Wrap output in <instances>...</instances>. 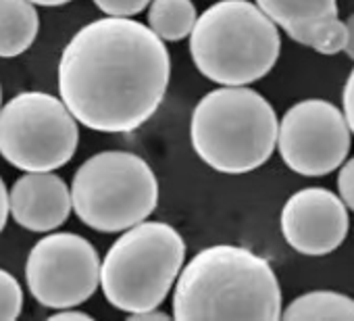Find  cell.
<instances>
[{
    "mask_svg": "<svg viewBox=\"0 0 354 321\" xmlns=\"http://www.w3.org/2000/svg\"><path fill=\"white\" fill-rule=\"evenodd\" d=\"M169 80L165 42L131 17L90 21L59 61L61 100L82 125L104 134L142 127L160 107Z\"/></svg>",
    "mask_w": 354,
    "mask_h": 321,
    "instance_id": "cell-1",
    "label": "cell"
},
{
    "mask_svg": "<svg viewBox=\"0 0 354 321\" xmlns=\"http://www.w3.org/2000/svg\"><path fill=\"white\" fill-rule=\"evenodd\" d=\"M173 319H281V288L267 259L248 248L217 244L182 267Z\"/></svg>",
    "mask_w": 354,
    "mask_h": 321,
    "instance_id": "cell-2",
    "label": "cell"
},
{
    "mask_svg": "<svg viewBox=\"0 0 354 321\" xmlns=\"http://www.w3.org/2000/svg\"><path fill=\"white\" fill-rule=\"evenodd\" d=\"M277 115L252 88L225 86L198 100L190 138L196 154L219 174L240 176L259 169L277 146Z\"/></svg>",
    "mask_w": 354,
    "mask_h": 321,
    "instance_id": "cell-3",
    "label": "cell"
},
{
    "mask_svg": "<svg viewBox=\"0 0 354 321\" xmlns=\"http://www.w3.org/2000/svg\"><path fill=\"white\" fill-rule=\"evenodd\" d=\"M281 36L277 26L250 0H219L190 32L196 69L221 86H248L277 63Z\"/></svg>",
    "mask_w": 354,
    "mask_h": 321,
    "instance_id": "cell-4",
    "label": "cell"
},
{
    "mask_svg": "<svg viewBox=\"0 0 354 321\" xmlns=\"http://www.w3.org/2000/svg\"><path fill=\"white\" fill-rule=\"evenodd\" d=\"M186 261V242L162 221H140L113 242L100 263L106 300L125 313L158 309Z\"/></svg>",
    "mask_w": 354,
    "mask_h": 321,
    "instance_id": "cell-5",
    "label": "cell"
},
{
    "mask_svg": "<svg viewBox=\"0 0 354 321\" xmlns=\"http://www.w3.org/2000/svg\"><path fill=\"white\" fill-rule=\"evenodd\" d=\"M156 205L158 180L133 152H98L80 165L71 182V209L82 223L102 234H117L148 219Z\"/></svg>",
    "mask_w": 354,
    "mask_h": 321,
    "instance_id": "cell-6",
    "label": "cell"
},
{
    "mask_svg": "<svg viewBox=\"0 0 354 321\" xmlns=\"http://www.w3.org/2000/svg\"><path fill=\"white\" fill-rule=\"evenodd\" d=\"M77 142V119L48 92H21L0 109V154L21 172H57Z\"/></svg>",
    "mask_w": 354,
    "mask_h": 321,
    "instance_id": "cell-7",
    "label": "cell"
},
{
    "mask_svg": "<svg viewBox=\"0 0 354 321\" xmlns=\"http://www.w3.org/2000/svg\"><path fill=\"white\" fill-rule=\"evenodd\" d=\"M26 279L42 306L55 311L80 306L100 286V257L80 234H48L30 250Z\"/></svg>",
    "mask_w": 354,
    "mask_h": 321,
    "instance_id": "cell-8",
    "label": "cell"
},
{
    "mask_svg": "<svg viewBox=\"0 0 354 321\" xmlns=\"http://www.w3.org/2000/svg\"><path fill=\"white\" fill-rule=\"evenodd\" d=\"M352 142L344 113L323 98L292 104L277 127V148L283 163L306 178L335 172L348 156Z\"/></svg>",
    "mask_w": 354,
    "mask_h": 321,
    "instance_id": "cell-9",
    "label": "cell"
},
{
    "mask_svg": "<svg viewBox=\"0 0 354 321\" xmlns=\"http://www.w3.org/2000/svg\"><path fill=\"white\" fill-rule=\"evenodd\" d=\"M279 221L286 242L306 257L333 253L350 230L348 207L337 194L321 186L294 192L286 201Z\"/></svg>",
    "mask_w": 354,
    "mask_h": 321,
    "instance_id": "cell-10",
    "label": "cell"
},
{
    "mask_svg": "<svg viewBox=\"0 0 354 321\" xmlns=\"http://www.w3.org/2000/svg\"><path fill=\"white\" fill-rule=\"evenodd\" d=\"M254 5L302 46L321 55H337L346 46L337 0H254Z\"/></svg>",
    "mask_w": 354,
    "mask_h": 321,
    "instance_id": "cell-11",
    "label": "cell"
},
{
    "mask_svg": "<svg viewBox=\"0 0 354 321\" xmlns=\"http://www.w3.org/2000/svg\"><path fill=\"white\" fill-rule=\"evenodd\" d=\"M9 213L30 232H53L71 215V190L53 172H28L9 192Z\"/></svg>",
    "mask_w": 354,
    "mask_h": 321,
    "instance_id": "cell-12",
    "label": "cell"
},
{
    "mask_svg": "<svg viewBox=\"0 0 354 321\" xmlns=\"http://www.w3.org/2000/svg\"><path fill=\"white\" fill-rule=\"evenodd\" d=\"M40 17L30 0H0V57L24 55L38 38Z\"/></svg>",
    "mask_w": 354,
    "mask_h": 321,
    "instance_id": "cell-13",
    "label": "cell"
},
{
    "mask_svg": "<svg viewBox=\"0 0 354 321\" xmlns=\"http://www.w3.org/2000/svg\"><path fill=\"white\" fill-rule=\"evenodd\" d=\"M281 319L298 321V319H339L354 321V298L333 292V290H315L294 298L286 311H281Z\"/></svg>",
    "mask_w": 354,
    "mask_h": 321,
    "instance_id": "cell-14",
    "label": "cell"
},
{
    "mask_svg": "<svg viewBox=\"0 0 354 321\" xmlns=\"http://www.w3.org/2000/svg\"><path fill=\"white\" fill-rule=\"evenodd\" d=\"M196 17L198 15L192 0H152L148 11V28L162 42H180L190 36Z\"/></svg>",
    "mask_w": 354,
    "mask_h": 321,
    "instance_id": "cell-15",
    "label": "cell"
},
{
    "mask_svg": "<svg viewBox=\"0 0 354 321\" xmlns=\"http://www.w3.org/2000/svg\"><path fill=\"white\" fill-rule=\"evenodd\" d=\"M24 290L15 275L0 269V321H13L21 315Z\"/></svg>",
    "mask_w": 354,
    "mask_h": 321,
    "instance_id": "cell-16",
    "label": "cell"
},
{
    "mask_svg": "<svg viewBox=\"0 0 354 321\" xmlns=\"http://www.w3.org/2000/svg\"><path fill=\"white\" fill-rule=\"evenodd\" d=\"M150 3L152 0H94V5L109 17H133Z\"/></svg>",
    "mask_w": 354,
    "mask_h": 321,
    "instance_id": "cell-17",
    "label": "cell"
},
{
    "mask_svg": "<svg viewBox=\"0 0 354 321\" xmlns=\"http://www.w3.org/2000/svg\"><path fill=\"white\" fill-rule=\"evenodd\" d=\"M337 192H339V199L344 201V205L350 211H354V156L339 165Z\"/></svg>",
    "mask_w": 354,
    "mask_h": 321,
    "instance_id": "cell-18",
    "label": "cell"
},
{
    "mask_svg": "<svg viewBox=\"0 0 354 321\" xmlns=\"http://www.w3.org/2000/svg\"><path fill=\"white\" fill-rule=\"evenodd\" d=\"M342 104H344V117L350 127V134L354 136V69L350 71L344 90H342Z\"/></svg>",
    "mask_w": 354,
    "mask_h": 321,
    "instance_id": "cell-19",
    "label": "cell"
},
{
    "mask_svg": "<svg viewBox=\"0 0 354 321\" xmlns=\"http://www.w3.org/2000/svg\"><path fill=\"white\" fill-rule=\"evenodd\" d=\"M53 319H82V321H92L94 317L88 315L86 311H77L75 306H69V309H57V313L50 315V321Z\"/></svg>",
    "mask_w": 354,
    "mask_h": 321,
    "instance_id": "cell-20",
    "label": "cell"
},
{
    "mask_svg": "<svg viewBox=\"0 0 354 321\" xmlns=\"http://www.w3.org/2000/svg\"><path fill=\"white\" fill-rule=\"evenodd\" d=\"M7 217H9V190L0 178V234H3L5 226H7Z\"/></svg>",
    "mask_w": 354,
    "mask_h": 321,
    "instance_id": "cell-21",
    "label": "cell"
},
{
    "mask_svg": "<svg viewBox=\"0 0 354 321\" xmlns=\"http://www.w3.org/2000/svg\"><path fill=\"white\" fill-rule=\"evenodd\" d=\"M152 319L169 321V319H171V315H169V313H160V311H156V309H148V311L131 313V315H129V321H152Z\"/></svg>",
    "mask_w": 354,
    "mask_h": 321,
    "instance_id": "cell-22",
    "label": "cell"
},
{
    "mask_svg": "<svg viewBox=\"0 0 354 321\" xmlns=\"http://www.w3.org/2000/svg\"><path fill=\"white\" fill-rule=\"evenodd\" d=\"M344 26H346V46H344V51L354 61V13L346 19Z\"/></svg>",
    "mask_w": 354,
    "mask_h": 321,
    "instance_id": "cell-23",
    "label": "cell"
},
{
    "mask_svg": "<svg viewBox=\"0 0 354 321\" xmlns=\"http://www.w3.org/2000/svg\"><path fill=\"white\" fill-rule=\"evenodd\" d=\"M30 3L40 5V7H63V5L71 3V0H30Z\"/></svg>",
    "mask_w": 354,
    "mask_h": 321,
    "instance_id": "cell-24",
    "label": "cell"
},
{
    "mask_svg": "<svg viewBox=\"0 0 354 321\" xmlns=\"http://www.w3.org/2000/svg\"><path fill=\"white\" fill-rule=\"evenodd\" d=\"M0 107H3V88H0Z\"/></svg>",
    "mask_w": 354,
    "mask_h": 321,
    "instance_id": "cell-25",
    "label": "cell"
}]
</instances>
